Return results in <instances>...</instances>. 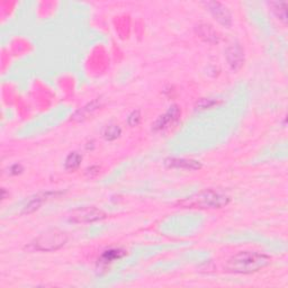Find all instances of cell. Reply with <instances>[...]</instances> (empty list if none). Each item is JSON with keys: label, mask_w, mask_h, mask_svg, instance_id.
I'll return each mask as SVG.
<instances>
[{"label": "cell", "mask_w": 288, "mask_h": 288, "mask_svg": "<svg viewBox=\"0 0 288 288\" xmlns=\"http://www.w3.org/2000/svg\"><path fill=\"white\" fill-rule=\"evenodd\" d=\"M82 160V157L78 152H71L66 159V169L75 170L80 165V162Z\"/></svg>", "instance_id": "12"}, {"label": "cell", "mask_w": 288, "mask_h": 288, "mask_svg": "<svg viewBox=\"0 0 288 288\" xmlns=\"http://www.w3.org/2000/svg\"><path fill=\"white\" fill-rule=\"evenodd\" d=\"M68 240L67 234L58 229L46 231L45 233L36 239L33 242V247L40 251H54L66 245Z\"/></svg>", "instance_id": "3"}, {"label": "cell", "mask_w": 288, "mask_h": 288, "mask_svg": "<svg viewBox=\"0 0 288 288\" xmlns=\"http://www.w3.org/2000/svg\"><path fill=\"white\" fill-rule=\"evenodd\" d=\"M226 60L233 70H239L245 62V53H243L242 47L239 44H233V45L226 48L225 52Z\"/></svg>", "instance_id": "6"}, {"label": "cell", "mask_w": 288, "mask_h": 288, "mask_svg": "<svg viewBox=\"0 0 288 288\" xmlns=\"http://www.w3.org/2000/svg\"><path fill=\"white\" fill-rule=\"evenodd\" d=\"M165 165L167 168H177L185 170H197L202 168V165L198 161L179 159V158H168L165 160Z\"/></svg>", "instance_id": "8"}, {"label": "cell", "mask_w": 288, "mask_h": 288, "mask_svg": "<svg viewBox=\"0 0 288 288\" xmlns=\"http://www.w3.org/2000/svg\"><path fill=\"white\" fill-rule=\"evenodd\" d=\"M180 116V109L177 105H173L169 108V111L165 113V115L160 116L159 119L157 120L156 123L153 124V128L156 131H159V129H164L168 126V125L172 124L174 121H177Z\"/></svg>", "instance_id": "7"}, {"label": "cell", "mask_w": 288, "mask_h": 288, "mask_svg": "<svg viewBox=\"0 0 288 288\" xmlns=\"http://www.w3.org/2000/svg\"><path fill=\"white\" fill-rule=\"evenodd\" d=\"M197 33L201 38L206 41L208 43H217L218 42V36L217 33L213 30V27L207 24H201L200 26H197Z\"/></svg>", "instance_id": "11"}, {"label": "cell", "mask_w": 288, "mask_h": 288, "mask_svg": "<svg viewBox=\"0 0 288 288\" xmlns=\"http://www.w3.org/2000/svg\"><path fill=\"white\" fill-rule=\"evenodd\" d=\"M105 217L106 214L103 210L96 207H83L75 209L69 217V221L72 223H90L103 220Z\"/></svg>", "instance_id": "4"}, {"label": "cell", "mask_w": 288, "mask_h": 288, "mask_svg": "<svg viewBox=\"0 0 288 288\" xmlns=\"http://www.w3.org/2000/svg\"><path fill=\"white\" fill-rule=\"evenodd\" d=\"M98 108V104H97V101H94V103H91V104H89L88 106L86 107H83L82 109H80V111H78L75 114L74 116V119H78V120H83V119H87V116L88 115H90L92 112L96 111V109Z\"/></svg>", "instance_id": "13"}, {"label": "cell", "mask_w": 288, "mask_h": 288, "mask_svg": "<svg viewBox=\"0 0 288 288\" xmlns=\"http://www.w3.org/2000/svg\"><path fill=\"white\" fill-rule=\"evenodd\" d=\"M229 202L230 197L221 190L205 189L185 198L179 202V205L186 208H221Z\"/></svg>", "instance_id": "2"}, {"label": "cell", "mask_w": 288, "mask_h": 288, "mask_svg": "<svg viewBox=\"0 0 288 288\" xmlns=\"http://www.w3.org/2000/svg\"><path fill=\"white\" fill-rule=\"evenodd\" d=\"M58 195H61V193H43L36 195L35 197L32 198V200L28 202V204L25 206L23 213H32L34 212L35 209H38L41 205L43 204L44 202L50 200V198H53Z\"/></svg>", "instance_id": "9"}, {"label": "cell", "mask_w": 288, "mask_h": 288, "mask_svg": "<svg viewBox=\"0 0 288 288\" xmlns=\"http://www.w3.org/2000/svg\"><path fill=\"white\" fill-rule=\"evenodd\" d=\"M10 171L13 174H18V173H20L23 171V168H22V165H13V167H11Z\"/></svg>", "instance_id": "18"}, {"label": "cell", "mask_w": 288, "mask_h": 288, "mask_svg": "<svg viewBox=\"0 0 288 288\" xmlns=\"http://www.w3.org/2000/svg\"><path fill=\"white\" fill-rule=\"evenodd\" d=\"M271 6L274 8V11L276 13V16L279 19H282L284 23H286V18H287V15H286V2H273L271 3Z\"/></svg>", "instance_id": "14"}, {"label": "cell", "mask_w": 288, "mask_h": 288, "mask_svg": "<svg viewBox=\"0 0 288 288\" xmlns=\"http://www.w3.org/2000/svg\"><path fill=\"white\" fill-rule=\"evenodd\" d=\"M140 121H141L140 111H134L128 116V124L131 125V126H136V125L140 123Z\"/></svg>", "instance_id": "16"}, {"label": "cell", "mask_w": 288, "mask_h": 288, "mask_svg": "<svg viewBox=\"0 0 288 288\" xmlns=\"http://www.w3.org/2000/svg\"><path fill=\"white\" fill-rule=\"evenodd\" d=\"M205 5L208 8V10L212 13V15L218 23H221L222 25L224 26H231V24H232V18H231L229 9L224 5H222L221 2L217 1H208L206 2Z\"/></svg>", "instance_id": "5"}, {"label": "cell", "mask_w": 288, "mask_h": 288, "mask_svg": "<svg viewBox=\"0 0 288 288\" xmlns=\"http://www.w3.org/2000/svg\"><path fill=\"white\" fill-rule=\"evenodd\" d=\"M268 255L252 251H241L229 259L225 269L234 274H251L265 268L270 263Z\"/></svg>", "instance_id": "1"}, {"label": "cell", "mask_w": 288, "mask_h": 288, "mask_svg": "<svg viewBox=\"0 0 288 288\" xmlns=\"http://www.w3.org/2000/svg\"><path fill=\"white\" fill-rule=\"evenodd\" d=\"M121 132L122 131L120 126H117V125H111V126H108L106 129H105L104 136L106 140L113 141L121 135Z\"/></svg>", "instance_id": "15"}, {"label": "cell", "mask_w": 288, "mask_h": 288, "mask_svg": "<svg viewBox=\"0 0 288 288\" xmlns=\"http://www.w3.org/2000/svg\"><path fill=\"white\" fill-rule=\"evenodd\" d=\"M214 105H217L216 101H214L212 99H202L200 103L197 104V107H200L201 109H205V108L213 107Z\"/></svg>", "instance_id": "17"}, {"label": "cell", "mask_w": 288, "mask_h": 288, "mask_svg": "<svg viewBox=\"0 0 288 288\" xmlns=\"http://www.w3.org/2000/svg\"><path fill=\"white\" fill-rule=\"evenodd\" d=\"M124 255H126V251L123 249H109L101 254L98 261L103 263V265H108V263H112L119 260V259H122Z\"/></svg>", "instance_id": "10"}]
</instances>
